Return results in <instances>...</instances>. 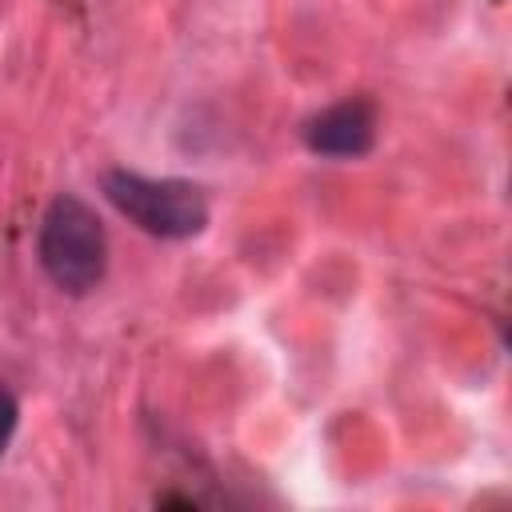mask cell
I'll return each instance as SVG.
<instances>
[{
  "mask_svg": "<svg viewBox=\"0 0 512 512\" xmlns=\"http://www.w3.org/2000/svg\"><path fill=\"white\" fill-rule=\"evenodd\" d=\"M36 256L44 276L68 292V296H88L108 268V236L100 216L72 192L56 196L40 220L36 236Z\"/></svg>",
  "mask_w": 512,
  "mask_h": 512,
  "instance_id": "1",
  "label": "cell"
},
{
  "mask_svg": "<svg viewBox=\"0 0 512 512\" xmlns=\"http://www.w3.org/2000/svg\"><path fill=\"white\" fill-rule=\"evenodd\" d=\"M104 196L120 216L160 240H188L208 224V200L196 184L172 176H140L128 168H112L100 180Z\"/></svg>",
  "mask_w": 512,
  "mask_h": 512,
  "instance_id": "2",
  "label": "cell"
},
{
  "mask_svg": "<svg viewBox=\"0 0 512 512\" xmlns=\"http://www.w3.org/2000/svg\"><path fill=\"white\" fill-rule=\"evenodd\" d=\"M304 144L320 156H364L376 144V112L368 100H340L304 124Z\"/></svg>",
  "mask_w": 512,
  "mask_h": 512,
  "instance_id": "3",
  "label": "cell"
},
{
  "mask_svg": "<svg viewBox=\"0 0 512 512\" xmlns=\"http://www.w3.org/2000/svg\"><path fill=\"white\" fill-rule=\"evenodd\" d=\"M16 424H20V400H16V392L0 380V460H4V452H8V444H12V436H16Z\"/></svg>",
  "mask_w": 512,
  "mask_h": 512,
  "instance_id": "4",
  "label": "cell"
}]
</instances>
